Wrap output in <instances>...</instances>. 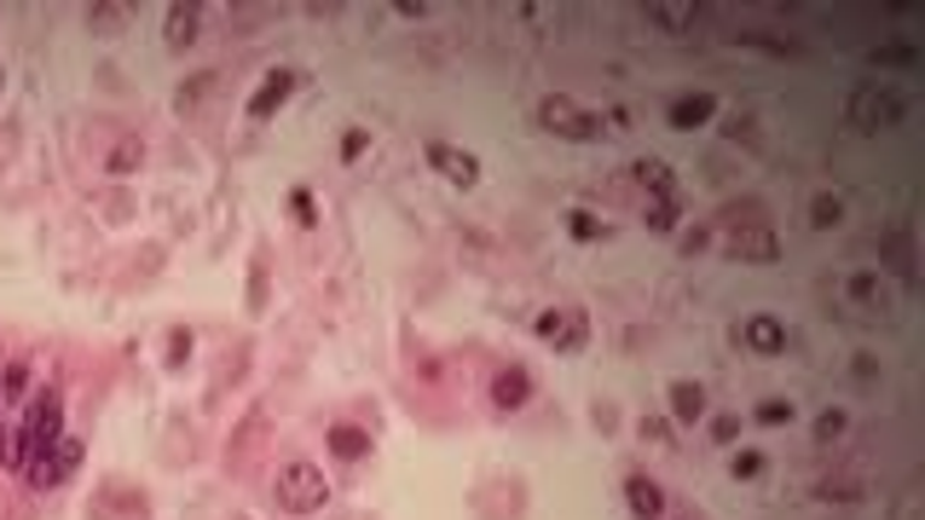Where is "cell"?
Masks as SVG:
<instances>
[{
	"label": "cell",
	"mask_w": 925,
	"mask_h": 520,
	"mask_svg": "<svg viewBox=\"0 0 925 520\" xmlns=\"http://www.w3.org/2000/svg\"><path fill=\"white\" fill-rule=\"evenodd\" d=\"M793 417H799V405H793V399H763L758 411H752V422H758V428H781V422H793Z\"/></svg>",
	"instance_id": "cell-28"
},
{
	"label": "cell",
	"mask_w": 925,
	"mask_h": 520,
	"mask_svg": "<svg viewBox=\"0 0 925 520\" xmlns=\"http://www.w3.org/2000/svg\"><path fill=\"white\" fill-rule=\"evenodd\" d=\"M289 220L301 225V232H319V197H312V186H289Z\"/></svg>",
	"instance_id": "cell-22"
},
{
	"label": "cell",
	"mask_w": 925,
	"mask_h": 520,
	"mask_svg": "<svg viewBox=\"0 0 925 520\" xmlns=\"http://www.w3.org/2000/svg\"><path fill=\"white\" fill-rule=\"evenodd\" d=\"M706 422V388L701 381H671V428H701Z\"/></svg>",
	"instance_id": "cell-14"
},
{
	"label": "cell",
	"mask_w": 925,
	"mask_h": 520,
	"mask_svg": "<svg viewBox=\"0 0 925 520\" xmlns=\"http://www.w3.org/2000/svg\"><path fill=\"white\" fill-rule=\"evenodd\" d=\"M324 445H330V457L335 463H359V457H371V428H359V422H330L324 428Z\"/></svg>",
	"instance_id": "cell-13"
},
{
	"label": "cell",
	"mask_w": 925,
	"mask_h": 520,
	"mask_svg": "<svg viewBox=\"0 0 925 520\" xmlns=\"http://www.w3.org/2000/svg\"><path fill=\"white\" fill-rule=\"evenodd\" d=\"M422 156H428V168H434L451 191H475L481 186V156L475 151H463V145H451V140H428Z\"/></svg>",
	"instance_id": "cell-6"
},
{
	"label": "cell",
	"mask_w": 925,
	"mask_h": 520,
	"mask_svg": "<svg viewBox=\"0 0 925 520\" xmlns=\"http://www.w3.org/2000/svg\"><path fill=\"white\" fill-rule=\"evenodd\" d=\"M879 289H885V278H879V273H856V278H850V301L873 307V301H879Z\"/></svg>",
	"instance_id": "cell-32"
},
{
	"label": "cell",
	"mask_w": 925,
	"mask_h": 520,
	"mask_svg": "<svg viewBox=\"0 0 925 520\" xmlns=\"http://www.w3.org/2000/svg\"><path fill=\"white\" fill-rule=\"evenodd\" d=\"M630 179H637V186H642L648 197H683L676 174L660 163V156H637V163H630Z\"/></svg>",
	"instance_id": "cell-17"
},
{
	"label": "cell",
	"mask_w": 925,
	"mask_h": 520,
	"mask_svg": "<svg viewBox=\"0 0 925 520\" xmlns=\"http://www.w3.org/2000/svg\"><path fill=\"white\" fill-rule=\"evenodd\" d=\"M625 509L630 520H665V491L648 474H625Z\"/></svg>",
	"instance_id": "cell-12"
},
{
	"label": "cell",
	"mask_w": 925,
	"mask_h": 520,
	"mask_svg": "<svg viewBox=\"0 0 925 520\" xmlns=\"http://www.w3.org/2000/svg\"><path fill=\"white\" fill-rule=\"evenodd\" d=\"M394 12H399V18H422L428 7H422V0H394Z\"/></svg>",
	"instance_id": "cell-38"
},
{
	"label": "cell",
	"mask_w": 925,
	"mask_h": 520,
	"mask_svg": "<svg viewBox=\"0 0 925 520\" xmlns=\"http://www.w3.org/2000/svg\"><path fill=\"white\" fill-rule=\"evenodd\" d=\"M140 163H145V145H140V140H122L117 151L104 156V168H110V174H133Z\"/></svg>",
	"instance_id": "cell-27"
},
{
	"label": "cell",
	"mask_w": 925,
	"mask_h": 520,
	"mask_svg": "<svg viewBox=\"0 0 925 520\" xmlns=\"http://www.w3.org/2000/svg\"><path fill=\"white\" fill-rule=\"evenodd\" d=\"M296 87H301V76H296V70H284V64H278V70H266V76H261V87L250 93V122H273L278 110L289 104V93H296Z\"/></svg>",
	"instance_id": "cell-9"
},
{
	"label": "cell",
	"mask_w": 925,
	"mask_h": 520,
	"mask_svg": "<svg viewBox=\"0 0 925 520\" xmlns=\"http://www.w3.org/2000/svg\"><path fill=\"white\" fill-rule=\"evenodd\" d=\"M735 335H740V342H747L758 358H781L786 347H793V330H786V324L775 319V312H752V319L740 324Z\"/></svg>",
	"instance_id": "cell-10"
},
{
	"label": "cell",
	"mask_w": 925,
	"mask_h": 520,
	"mask_svg": "<svg viewBox=\"0 0 925 520\" xmlns=\"http://www.w3.org/2000/svg\"><path fill=\"white\" fill-rule=\"evenodd\" d=\"M740 428H747V422H740L735 411H717L706 434H712V445H735V440H740Z\"/></svg>",
	"instance_id": "cell-30"
},
{
	"label": "cell",
	"mask_w": 925,
	"mask_h": 520,
	"mask_svg": "<svg viewBox=\"0 0 925 520\" xmlns=\"http://www.w3.org/2000/svg\"><path fill=\"white\" fill-rule=\"evenodd\" d=\"M58 440H64V394L58 388H41L30 399V411H24V451H30V457H41V451H53Z\"/></svg>",
	"instance_id": "cell-4"
},
{
	"label": "cell",
	"mask_w": 925,
	"mask_h": 520,
	"mask_svg": "<svg viewBox=\"0 0 925 520\" xmlns=\"http://www.w3.org/2000/svg\"><path fill=\"white\" fill-rule=\"evenodd\" d=\"M273 497L284 515H319L330 504V480L319 463H284L278 480H273Z\"/></svg>",
	"instance_id": "cell-1"
},
{
	"label": "cell",
	"mask_w": 925,
	"mask_h": 520,
	"mask_svg": "<svg viewBox=\"0 0 925 520\" xmlns=\"http://www.w3.org/2000/svg\"><path fill=\"white\" fill-rule=\"evenodd\" d=\"M706 243H712V232H706V225H689V232H683V255H701Z\"/></svg>",
	"instance_id": "cell-36"
},
{
	"label": "cell",
	"mask_w": 925,
	"mask_h": 520,
	"mask_svg": "<svg viewBox=\"0 0 925 520\" xmlns=\"http://www.w3.org/2000/svg\"><path fill=\"white\" fill-rule=\"evenodd\" d=\"M729 474H735V480H763V474H770V451H758V445H747V451H735V463H729Z\"/></svg>",
	"instance_id": "cell-24"
},
{
	"label": "cell",
	"mask_w": 925,
	"mask_h": 520,
	"mask_svg": "<svg viewBox=\"0 0 925 520\" xmlns=\"http://www.w3.org/2000/svg\"><path fill=\"white\" fill-rule=\"evenodd\" d=\"M93 24L99 30H117L122 24V7H110V0H104V7H93Z\"/></svg>",
	"instance_id": "cell-37"
},
{
	"label": "cell",
	"mask_w": 925,
	"mask_h": 520,
	"mask_svg": "<svg viewBox=\"0 0 925 520\" xmlns=\"http://www.w3.org/2000/svg\"><path fill=\"white\" fill-rule=\"evenodd\" d=\"M191 347H197V342H191V330H186V324H174V330H168V342H163V370H168V376H174V370H186V365H191Z\"/></svg>",
	"instance_id": "cell-23"
},
{
	"label": "cell",
	"mask_w": 925,
	"mask_h": 520,
	"mask_svg": "<svg viewBox=\"0 0 925 520\" xmlns=\"http://www.w3.org/2000/svg\"><path fill=\"white\" fill-rule=\"evenodd\" d=\"M532 399V370L527 365H504L498 376H492V411H521V405Z\"/></svg>",
	"instance_id": "cell-11"
},
{
	"label": "cell",
	"mask_w": 925,
	"mask_h": 520,
	"mask_svg": "<svg viewBox=\"0 0 925 520\" xmlns=\"http://www.w3.org/2000/svg\"><path fill=\"white\" fill-rule=\"evenodd\" d=\"M30 381H35L30 358H7V365H0V411L18 405V399H30Z\"/></svg>",
	"instance_id": "cell-18"
},
{
	"label": "cell",
	"mask_w": 925,
	"mask_h": 520,
	"mask_svg": "<svg viewBox=\"0 0 925 520\" xmlns=\"http://www.w3.org/2000/svg\"><path fill=\"white\" fill-rule=\"evenodd\" d=\"M273 307V261H266V248L250 261V312L261 319V312Z\"/></svg>",
	"instance_id": "cell-19"
},
{
	"label": "cell",
	"mask_w": 925,
	"mask_h": 520,
	"mask_svg": "<svg viewBox=\"0 0 925 520\" xmlns=\"http://www.w3.org/2000/svg\"><path fill=\"white\" fill-rule=\"evenodd\" d=\"M839 220H845V202L833 197V191H822L816 202H810V225H822V232H827V225H839Z\"/></svg>",
	"instance_id": "cell-29"
},
{
	"label": "cell",
	"mask_w": 925,
	"mask_h": 520,
	"mask_svg": "<svg viewBox=\"0 0 925 520\" xmlns=\"http://www.w3.org/2000/svg\"><path fill=\"white\" fill-rule=\"evenodd\" d=\"M642 220H648V232H676V220H683V197H648L642 202Z\"/></svg>",
	"instance_id": "cell-21"
},
{
	"label": "cell",
	"mask_w": 925,
	"mask_h": 520,
	"mask_svg": "<svg viewBox=\"0 0 925 520\" xmlns=\"http://www.w3.org/2000/svg\"><path fill=\"white\" fill-rule=\"evenodd\" d=\"M0 87H7V64H0Z\"/></svg>",
	"instance_id": "cell-39"
},
{
	"label": "cell",
	"mask_w": 925,
	"mask_h": 520,
	"mask_svg": "<svg viewBox=\"0 0 925 520\" xmlns=\"http://www.w3.org/2000/svg\"><path fill=\"white\" fill-rule=\"evenodd\" d=\"M568 237H573V243H602L607 225H602L591 209H573V214H568Z\"/></svg>",
	"instance_id": "cell-25"
},
{
	"label": "cell",
	"mask_w": 925,
	"mask_h": 520,
	"mask_svg": "<svg viewBox=\"0 0 925 520\" xmlns=\"http://www.w3.org/2000/svg\"><path fill=\"white\" fill-rule=\"evenodd\" d=\"M712 117H717V93H683V99H671V110H665V122H671L676 133L706 128Z\"/></svg>",
	"instance_id": "cell-15"
},
{
	"label": "cell",
	"mask_w": 925,
	"mask_h": 520,
	"mask_svg": "<svg viewBox=\"0 0 925 520\" xmlns=\"http://www.w3.org/2000/svg\"><path fill=\"white\" fill-rule=\"evenodd\" d=\"M197 30H202V7H168V18H163V41H168V53H186L191 41H197Z\"/></svg>",
	"instance_id": "cell-16"
},
{
	"label": "cell",
	"mask_w": 925,
	"mask_h": 520,
	"mask_svg": "<svg viewBox=\"0 0 925 520\" xmlns=\"http://www.w3.org/2000/svg\"><path fill=\"white\" fill-rule=\"evenodd\" d=\"M214 70H202V76H191V81H179V93H174V110H179V117H197V110H202V99H209L214 93Z\"/></svg>",
	"instance_id": "cell-20"
},
{
	"label": "cell",
	"mask_w": 925,
	"mask_h": 520,
	"mask_svg": "<svg viewBox=\"0 0 925 520\" xmlns=\"http://www.w3.org/2000/svg\"><path fill=\"white\" fill-rule=\"evenodd\" d=\"M902 117V99L891 93V87H873V81H862L850 93V128H862V133H879V128H891Z\"/></svg>",
	"instance_id": "cell-8"
},
{
	"label": "cell",
	"mask_w": 925,
	"mask_h": 520,
	"mask_svg": "<svg viewBox=\"0 0 925 520\" xmlns=\"http://www.w3.org/2000/svg\"><path fill=\"white\" fill-rule=\"evenodd\" d=\"M873 58H879V64H896V70H902V64H914V47H909V41H891V47H879Z\"/></svg>",
	"instance_id": "cell-34"
},
{
	"label": "cell",
	"mask_w": 925,
	"mask_h": 520,
	"mask_svg": "<svg viewBox=\"0 0 925 520\" xmlns=\"http://www.w3.org/2000/svg\"><path fill=\"white\" fill-rule=\"evenodd\" d=\"M81 457H87V445L76 440V434H64L53 451H41V457H30V468H24V480H30V491H58L70 474L81 468Z\"/></svg>",
	"instance_id": "cell-5"
},
{
	"label": "cell",
	"mask_w": 925,
	"mask_h": 520,
	"mask_svg": "<svg viewBox=\"0 0 925 520\" xmlns=\"http://www.w3.org/2000/svg\"><path fill=\"white\" fill-rule=\"evenodd\" d=\"M532 335L550 353H579L584 342H591V312H584V307H544L532 319Z\"/></svg>",
	"instance_id": "cell-3"
},
{
	"label": "cell",
	"mask_w": 925,
	"mask_h": 520,
	"mask_svg": "<svg viewBox=\"0 0 925 520\" xmlns=\"http://www.w3.org/2000/svg\"><path fill=\"white\" fill-rule=\"evenodd\" d=\"M660 30H694V7H648Z\"/></svg>",
	"instance_id": "cell-31"
},
{
	"label": "cell",
	"mask_w": 925,
	"mask_h": 520,
	"mask_svg": "<svg viewBox=\"0 0 925 520\" xmlns=\"http://www.w3.org/2000/svg\"><path fill=\"white\" fill-rule=\"evenodd\" d=\"M845 428H850V417L839 411V405H827V411L816 417V428H810V434H816V445H833V440H845Z\"/></svg>",
	"instance_id": "cell-26"
},
{
	"label": "cell",
	"mask_w": 925,
	"mask_h": 520,
	"mask_svg": "<svg viewBox=\"0 0 925 520\" xmlns=\"http://www.w3.org/2000/svg\"><path fill=\"white\" fill-rule=\"evenodd\" d=\"M729 255L735 261H747V266H775L781 261V237H775V225L770 220H740V225H729Z\"/></svg>",
	"instance_id": "cell-7"
},
{
	"label": "cell",
	"mask_w": 925,
	"mask_h": 520,
	"mask_svg": "<svg viewBox=\"0 0 925 520\" xmlns=\"http://www.w3.org/2000/svg\"><path fill=\"white\" fill-rule=\"evenodd\" d=\"M335 145H342V163H359V156L371 151V133L365 128H342V140H335Z\"/></svg>",
	"instance_id": "cell-33"
},
{
	"label": "cell",
	"mask_w": 925,
	"mask_h": 520,
	"mask_svg": "<svg viewBox=\"0 0 925 520\" xmlns=\"http://www.w3.org/2000/svg\"><path fill=\"white\" fill-rule=\"evenodd\" d=\"M642 440L665 445V440H671V417H642Z\"/></svg>",
	"instance_id": "cell-35"
},
{
	"label": "cell",
	"mask_w": 925,
	"mask_h": 520,
	"mask_svg": "<svg viewBox=\"0 0 925 520\" xmlns=\"http://www.w3.org/2000/svg\"><path fill=\"white\" fill-rule=\"evenodd\" d=\"M538 128L555 133V140H573V145H596L602 140V122L568 93H550L544 104H538Z\"/></svg>",
	"instance_id": "cell-2"
}]
</instances>
